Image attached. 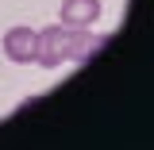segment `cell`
<instances>
[{"mask_svg": "<svg viewBox=\"0 0 154 150\" xmlns=\"http://www.w3.org/2000/svg\"><path fill=\"white\" fill-rule=\"evenodd\" d=\"M66 38H69V46H66V62H89L96 58L104 46H108V35H93V31H85V27H69L66 23Z\"/></svg>", "mask_w": 154, "mask_h": 150, "instance_id": "cell-1", "label": "cell"}, {"mask_svg": "<svg viewBox=\"0 0 154 150\" xmlns=\"http://www.w3.org/2000/svg\"><path fill=\"white\" fill-rule=\"evenodd\" d=\"M66 46H69V38H66V23L62 27H46V31H38V50H35V62L42 69H54L66 62Z\"/></svg>", "mask_w": 154, "mask_h": 150, "instance_id": "cell-2", "label": "cell"}, {"mask_svg": "<svg viewBox=\"0 0 154 150\" xmlns=\"http://www.w3.org/2000/svg\"><path fill=\"white\" fill-rule=\"evenodd\" d=\"M35 50H38V31H31V27H12L4 35V54L12 58L16 66L35 62Z\"/></svg>", "mask_w": 154, "mask_h": 150, "instance_id": "cell-3", "label": "cell"}, {"mask_svg": "<svg viewBox=\"0 0 154 150\" xmlns=\"http://www.w3.org/2000/svg\"><path fill=\"white\" fill-rule=\"evenodd\" d=\"M100 16V0H62V23L69 27H89Z\"/></svg>", "mask_w": 154, "mask_h": 150, "instance_id": "cell-4", "label": "cell"}]
</instances>
